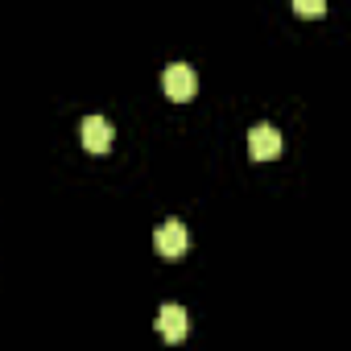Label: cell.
Returning a JSON list of instances; mask_svg holds the SVG:
<instances>
[{
	"mask_svg": "<svg viewBox=\"0 0 351 351\" xmlns=\"http://www.w3.org/2000/svg\"><path fill=\"white\" fill-rule=\"evenodd\" d=\"M161 87H165V95H169L173 104H186V99L199 95V75H195V66H186V62H173V66L165 71Z\"/></svg>",
	"mask_w": 351,
	"mask_h": 351,
	"instance_id": "cell-1",
	"label": "cell"
},
{
	"mask_svg": "<svg viewBox=\"0 0 351 351\" xmlns=\"http://www.w3.org/2000/svg\"><path fill=\"white\" fill-rule=\"evenodd\" d=\"M157 252H161L165 261H182V256L191 252V232H186L182 219H165V223L157 228Z\"/></svg>",
	"mask_w": 351,
	"mask_h": 351,
	"instance_id": "cell-2",
	"label": "cell"
},
{
	"mask_svg": "<svg viewBox=\"0 0 351 351\" xmlns=\"http://www.w3.org/2000/svg\"><path fill=\"white\" fill-rule=\"evenodd\" d=\"M157 330H161V339H165V343H182V339L191 335V314H186L182 306L165 302V306L157 310Z\"/></svg>",
	"mask_w": 351,
	"mask_h": 351,
	"instance_id": "cell-3",
	"label": "cell"
},
{
	"mask_svg": "<svg viewBox=\"0 0 351 351\" xmlns=\"http://www.w3.org/2000/svg\"><path fill=\"white\" fill-rule=\"evenodd\" d=\"M79 136H83V149L95 153V157H104V153L112 149V141H116V132H112V124H108L104 116H87V120L79 124Z\"/></svg>",
	"mask_w": 351,
	"mask_h": 351,
	"instance_id": "cell-4",
	"label": "cell"
},
{
	"mask_svg": "<svg viewBox=\"0 0 351 351\" xmlns=\"http://www.w3.org/2000/svg\"><path fill=\"white\" fill-rule=\"evenodd\" d=\"M281 149H285V141H281V132H277L273 124H256V128L248 132V153H252V161H273V157H281Z\"/></svg>",
	"mask_w": 351,
	"mask_h": 351,
	"instance_id": "cell-5",
	"label": "cell"
},
{
	"mask_svg": "<svg viewBox=\"0 0 351 351\" xmlns=\"http://www.w3.org/2000/svg\"><path fill=\"white\" fill-rule=\"evenodd\" d=\"M293 13L298 17H322L326 13V0H293Z\"/></svg>",
	"mask_w": 351,
	"mask_h": 351,
	"instance_id": "cell-6",
	"label": "cell"
}]
</instances>
